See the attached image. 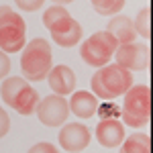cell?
Segmentation results:
<instances>
[{"label":"cell","mask_w":153,"mask_h":153,"mask_svg":"<svg viewBox=\"0 0 153 153\" xmlns=\"http://www.w3.org/2000/svg\"><path fill=\"white\" fill-rule=\"evenodd\" d=\"M8 129H10V118H8V112L0 106V139L8 133Z\"/></svg>","instance_id":"cell-20"},{"label":"cell","mask_w":153,"mask_h":153,"mask_svg":"<svg viewBox=\"0 0 153 153\" xmlns=\"http://www.w3.org/2000/svg\"><path fill=\"white\" fill-rule=\"evenodd\" d=\"M2 10H4V6H0V12H2Z\"/></svg>","instance_id":"cell-23"},{"label":"cell","mask_w":153,"mask_h":153,"mask_svg":"<svg viewBox=\"0 0 153 153\" xmlns=\"http://www.w3.org/2000/svg\"><path fill=\"white\" fill-rule=\"evenodd\" d=\"M118 153H151V139L147 133H133L120 143Z\"/></svg>","instance_id":"cell-15"},{"label":"cell","mask_w":153,"mask_h":153,"mask_svg":"<svg viewBox=\"0 0 153 153\" xmlns=\"http://www.w3.org/2000/svg\"><path fill=\"white\" fill-rule=\"evenodd\" d=\"M92 94L102 100H114L133 86V74L118 63H106L92 76Z\"/></svg>","instance_id":"cell-1"},{"label":"cell","mask_w":153,"mask_h":153,"mask_svg":"<svg viewBox=\"0 0 153 153\" xmlns=\"http://www.w3.org/2000/svg\"><path fill=\"white\" fill-rule=\"evenodd\" d=\"M27 45V25L19 12L4 6L0 12V51L19 53Z\"/></svg>","instance_id":"cell-5"},{"label":"cell","mask_w":153,"mask_h":153,"mask_svg":"<svg viewBox=\"0 0 153 153\" xmlns=\"http://www.w3.org/2000/svg\"><path fill=\"white\" fill-rule=\"evenodd\" d=\"M123 100V125L127 127H147L151 118V90L149 86H131Z\"/></svg>","instance_id":"cell-3"},{"label":"cell","mask_w":153,"mask_h":153,"mask_svg":"<svg viewBox=\"0 0 153 153\" xmlns=\"http://www.w3.org/2000/svg\"><path fill=\"white\" fill-rule=\"evenodd\" d=\"M133 25H135L137 35H141L143 39H149L151 37V10H149V6H145V8L139 10L137 19L133 21Z\"/></svg>","instance_id":"cell-17"},{"label":"cell","mask_w":153,"mask_h":153,"mask_svg":"<svg viewBox=\"0 0 153 153\" xmlns=\"http://www.w3.org/2000/svg\"><path fill=\"white\" fill-rule=\"evenodd\" d=\"M94 10L102 16H108V14H118V12L125 8V2L127 0H90Z\"/></svg>","instance_id":"cell-16"},{"label":"cell","mask_w":153,"mask_h":153,"mask_svg":"<svg viewBox=\"0 0 153 153\" xmlns=\"http://www.w3.org/2000/svg\"><path fill=\"white\" fill-rule=\"evenodd\" d=\"M117 47H118L117 39L110 35L108 31H98V33L90 35L82 43L80 55H82V59L88 65H92V68H102V65H106V63L112 59Z\"/></svg>","instance_id":"cell-6"},{"label":"cell","mask_w":153,"mask_h":153,"mask_svg":"<svg viewBox=\"0 0 153 153\" xmlns=\"http://www.w3.org/2000/svg\"><path fill=\"white\" fill-rule=\"evenodd\" d=\"M43 2H45V0H14V4H16L21 10H25V12L39 10V8L43 6Z\"/></svg>","instance_id":"cell-18"},{"label":"cell","mask_w":153,"mask_h":153,"mask_svg":"<svg viewBox=\"0 0 153 153\" xmlns=\"http://www.w3.org/2000/svg\"><path fill=\"white\" fill-rule=\"evenodd\" d=\"M96 139L102 147H108V149L118 147L125 139V125L114 118H104L96 127Z\"/></svg>","instance_id":"cell-12"},{"label":"cell","mask_w":153,"mask_h":153,"mask_svg":"<svg viewBox=\"0 0 153 153\" xmlns=\"http://www.w3.org/2000/svg\"><path fill=\"white\" fill-rule=\"evenodd\" d=\"M10 74V59L4 51H0V80Z\"/></svg>","instance_id":"cell-21"},{"label":"cell","mask_w":153,"mask_h":153,"mask_svg":"<svg viewBox=\"0 0 153 153\" xmlns=\"http://www.w3.org/2000/svg\"><path fill=\"white\" fill-rule=\"evenodd\" d=\"M0 98L4 100V104H8L12 110H16L19 114L29 117L35 112L39 104V94L33 86L25 78H4V82L0 86Z\"/></svg>","instance_id":"cell-4"},{"label":"cell","mask_w":153,"mask_h":153,"mask_svg":"<svg viewBox=\"0 0 153 153\" xmlns=\"http://www.w3.org/2000/svg\"><path fill=\"white\" fill-rule=\"evenodd\" d=\"M90 143V131L82 123H68L59 131V147L70 153H80Z\"/></svg>","instance_id":"cell-10"},{"label":"cell","mask_w":153,"mask_h":153,"mask_svg":"<svg viewBox=\"0 0 153 153\" xmlns=\"http://www.w3.org/2000/svg\"><path fill=\"white\" fill-rule=\"evenodd\" d=\"M47 82L49 88L59 96L71 94L76 90V74L71 71V68L59 63V65H53L47 74Z\"/></svg>","instance_id":"cell-11"},{"label":"cell","mask_w":153,"mask_h":153,"mask_svg":"<svg viewBox=\"0 0 153 153\" xmlns=\"http://www.w3.org/2000/svg\"><path fill=\"white\" fill-rule=\"evenodd\" d=\"M114 61L129 71H143L151 63V49L149 45H141V43L118 45L114 51Z\"/></svg>","instance_id":"cell-7"},{"label":"cell","mask_w":153,"mask_h":153,"mask_svg":"<svg viewBox=\"0 0 153 153\" xmlns=\"http://www.w3.org/2000/svg\"><path fill=\"white\" fill-rule=\"evenodd\" d=\"M53 2H55V4H59V6H61V4H70V2H74V0H53Z\"/></svg>","instance_id":"cell-22"},{"label":"cell","mask_w":153,"mask_h":153,"mask_svg":"<svg viewBox=\"0 0 153 153\" xmlns=\"http://www.w3.org/2000/svg\"><path fill=\"white\" fill-rule=\"evenodd\" d=\"M35 112H37V118L45 127H59V125L65 123V118L70 114V104L63 96L49 94L43 100H39Z\"/></svg>","instance_id":"cell-8"},{"label":"cell","mask_w":153,"mask_h":153,"mask_svg":"<svg viewBox=\"0 0 153 153\" xmlns=\"http://www.w3.org/2000/svg\"><path fill=\"white\" fill-rule=\"evenodd\" d=\"M106 31L117 39L118 45H127V43H135L137 39V31H135V25L129 16L125 14H114V19L108 23Z\"/></svg>","instance_id":"cell-14"},{"label":"cell","mask_w":153,"mask_h":153,"mask_svg":"<svg viewBox=\"0 0 153 153\" xmlns=\"http://www.w3.org/2000/svg\"><path fill=\"white\" fill-rule=\"evenodd\" d=\"M53 68L51 61V45L45 39L37 37L33 41H29L23 47L21 55V71L27 78V82H41L43 78H47L49 70Z\"/></svg>","instance_id":"cell-2"},{"label":"cell","mask_w":153,"mask_h":153,"mask_svg":"<svg viewBox=\"0 0 153 153\" xmlns=\"http://www.w3.org/2000/svg\"><path fill=\"white\" fill-rule=\"evenodd\" d=\"M27 153H59V149L53 145V143L43 141V143H35V145H33Z\"/></svg>","instance_id":"cell-19"},{"label":"cell","mask_w":153,"mask_h":153,"mask_svg":"<svg viewBox=\"0 0 153 153\" xmlns=\"http://www.w3.org/2000/svg\"><path fill=\"white\" fill-rule=\"evenodd\" d=\"M70 112H74L80 118H92L98 110V98L88 90H80V92H71L70 98Z\"/></svg>","instance_id":"cell-13"},{"label":"cell","mask_w":153,"mask_h":153,"mask_svg":"<svg viewBox=\"0 0 153 153\" xmlns=\"http://www.w3.org/2000/svg\"><path fill=\"white\" fill-rule=\"evenodd\" d=\"M51 39L57 43L59 47H76L82 39V25L78 23L76 19H71L70 12H63L61 16H57V21L47 27Z\"/></svg>","instance_id":"cell-9"}]
</instances>
